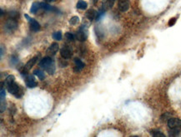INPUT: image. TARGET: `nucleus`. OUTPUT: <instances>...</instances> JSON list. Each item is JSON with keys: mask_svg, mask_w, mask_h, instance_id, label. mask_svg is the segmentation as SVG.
<instances>
[{"mask_svg": "<svg viewBox=\"0 0 181 137\" xmlns=\"http://www.w3.org/2000/svg\"><path fill=\"white\" fill-rule=\"evenodd\" d=\"M39 66L44 68L46 71H48L49 74L53 75L55 71V64L51 56H47L44 57L39 62Z\"/></svg>", "mask_w": 181, "mask_h": 137, "instance_id": "1", "label": "nucleus"}, {"mask_svg": "<svg viewBox=\"0 0 181 137\" xmlns=\"http://www.w3.org/2000/svg\"><path fill=\"white\" fill-rule=\"evenodd\" d=\"M6 87H7V90L9 91V93L13 94L17 98H20L24 95V91L22 90V88L16 83L15 81L8 84Z\"/></svg>", "mask_w": 181, "mask_h": 137, "instance_id": "2", "label": "nucleus"}, {"mask_svg": "<svg viewBox=\"0 0 181 137\" xmlns=\"http://www.w3.org/2000/svg\"><path fill=\"white\" fill-rule=\"evenodd\" d=\"M168 127L173 130L181 129V120L179 118H170L168 121Z\"/></svg>", "mask_w": 181, "mask_h": 137, "instance_id": "3", "label": "nucleus"}, {"mask_svg": "<svg viewBox=\"0 0 181 137\" xmlns=\"http://www.w3.org/2000/svg\"><path fill=\"white\" fill-rule=\"evenodd\" d=\"M24 17L26 18V19L28 20L29 23V27L30 29L34 32H38L40 30V24L39 23L38 21H36L34 18H32L28 14H24Z\"/></svg>", "mask_w": 181, "mask_h": 137, "instance_id": "4", "label": "nucleus"}, {"mask_svg": "<svg viewBox=\"0 0 181 137\" xmlns=\"http://www.w3.org/2000/svg\"><path fill=\"white\" fill-rule=\"evenodd\" d=\"M87 37H88L87 29H86L84 26L76 32L75 34V38L78 41H79V42H84V41L87 39Z\"/></svg>", "mask_w": 181, "mask_h": 137, "instance_id": "5", "label": "nucleus"}, {"mask_svg": "<svg viewBox=\"0 0 181 137\" xmlns=\"http://www.w3.org/2000/svg\"><path fill=\"white\" fill-rule=\"evenodd\" d=\"M24 81H25L26 86H28L29 88H34L37 86V81H35V78L34 76H31L27 74L26 76H24Z\"/></svg>", "mask_w": 181, "mask_h": 137, "instance_id": "6", "label": "nucleus"}, {"mask_svg": "<svg viewBox=\"0 0 181 137\" xmlns=\"http://www.w3.org/2000/svg\"><path fill=\"white\" fill-rule=\"evenodd\" d=\"M59 44L57 43V42H53L52 44H51V46H49V48L47 49V51H46V53H47V55L49 56H53L55 55L56 53L58 52V51H59Z\"/></svg>", "mask_w": 181, "mask_h": 137, "instance_id": "7", "label": "nucleus"}, {"mask_svg": "<svg viewBox=\"0 0 181 137\" xmlns=\"http://www.w3.org/2000/svg\"><path fill=\"white\" fill-rule=\"evenodd\" d=\"M118 7L121 12H126L129 8V0H119Z\"/></svg>", "mask_w": 181, "mask_h": 137, "instance_id": "8", "label": "nucleus"}, {"mask_svg": "<svg viewBox=\"0 0 181 137\" xmlns=\"http://www.w3.org/2000/svg\"><path fill=\"white\" fill-rule=\"evenodd\" d=\"M60 55L64 59H69V58H71L73 53H72V51L69 47H64L63 48H61Z\"/></svg>", "mask_w": 181, "mask_h": 137, "instance_id": "9", "label": "nucleus"}, {"mask_svg": "<svg viewBox=\"0 0 181 137\" xmlns=\"http://www.w3.org/2000/svg\"><path fill=\"white\" fill-rule=\"evenodd\" d=\"M115 3V0H103L102 1V8L104 10H109L113 8Z\"/></svg>", "mask_w": 181, "mask_h": 137, "instance_id": "10", "label": "nucleus"}, {"mask_svg": "<svg viewBox=\"0 0 181 137\" xmlns=\"http://www.w3.org/2000/svg\"><path fill=\"white\" fill-rule=\"evenodd\" d=\"M6 28L9 31H14L18 28V23L14 19H9L6 23Z\"/></svg>", "mask_w": 181, "mask_h": 137, "instance_id": "11", "label": "nucleus"}, {"mask_svg": "<svg viewBox=\"0 0 181 137\" xmlns=\"http://www.w3.org/2000/svg\"><path fill=\"white\" fill-rule=\"evenodd\" d=\"M98 15V12L94 9H89V10L86 12L85 16L86 18L89 19V21H94L97 18Z\"/></svg>", "mask_w": 181, "mask_h": 137, "instance_id": "12", "label": "nucleus"}, {"mask_svg": "<svg viewBox=\"0 0 181 137\" xmlns=\"http://www.w3.org/2000/svg\"><path fill=\"white\" fill-rule=\"evenodd\" d=\"M74 63H75V66H74V70L75 72H79L84 67V63L81 60H79V58H75L74 59Z\"/></svg>", "mask_w": 181, "mask_h": 137, "instance_id": "13", "label": "nucleus"}, {"mask_svg": "<svg viewBox=\"0 0 181 137\" xmlns=\"http://www.w3.org/2000/svg\"><path fill=\"white\" fill-rule=\"evenodd\" d=\"M37 60H38V56H34L33 58H31L30 60L26 63L24 67H25L27 70H30L31 68L35 65V63L37 62Z\"/></svg>", "mask_w": 181, "mask_h": 137, "instance_id": "14", "label": "nucleus"}, {"mask_svg": "<svg viewBox=\"0 0 181 137\" xmlns=\"http://www.w3.org/2000/svg\"><path fill=\"white\" fill-rule=\"evenodd\" d=\"M39 8H41V3H39V2H34V3H33V4L31 6V8H30L31 13H36Z\"/></svg>", "mask_w": 181, "mask_h": 137, "instance_id": "15", "label": "nucleus"}, {"mask_svg": "<svg viewBox=\"0 0 181 137\" xmlns=\"http://www.w3.org/2000/svg\"><path fill=\"white\" fill-rule=\"evenodd\" d=\"M41 8H43V9H44V10L46 11H57V8H56L49 5V4H47V3H44V2L41 3Z\"/></svg>", "mask_w": 181, "mask_h": 137, "instance_id": "16", "label": "nucleus"}, {"mask_svg": "<svg viewBox=\"0 0 181 137\" xmlns=\"http://www.w3.org/2000/svg\"><path fill=\"white\" fill-rule=\"evenodd\" d=\"M76 7H77V8H79V9L84 10V9L87 8V7H88V4L86 3L85 1H84V0H79V1L77 3Z\"/></svg>", "mask_w": 181, "mask_h": 137, "instance_id": "17", "label": "nucleus"}, {"mask_svg": "<svg viewBox=\"0 0 181 137\" xmlns=\"http://www.w3.org/2000/svg\"><path fill=\"white\" fill-rule=\"evenodd\" d=\"M150 134L155 137H165V134L162 133L160 130H152L150 131Z\"/></svg>", "mask_w": 181, "mask_h": 137, "instance_id": "18", "label": "nucleus"}, {"mask_svg": "<svg viewBox=\"0 0 181 137\" xmlns=\"http://www.w3.org/2000/svg\"><path fill=\"white\" fill-rule=\"evenodd\" d=\"M34 74L36 76H38L40 80H44V77H45V75H44V72L41 70H39V69H36L34 71Z\"/></svg>", "mask_w": 181, "mask_h": 137, "instance_id": "19", "label": "nucleus"}, {"mask_svg": "<svg viewBox=\"0 0 181 137\" xmlns=\"http://www.w3.org/2000/svg\"><path fill=\"white\" fill-rule=\"evenodd\" d=\"M53 38L56 41H60L62 39V32L60 31H57L53 33Z\"/></svg>", "mask_w": 181, "mask_h": 137, "instance_id": "20", "label": "nucleus"}, {"mask_svg": "<svg viewBox=\"0 0 181 137\" xmlns=\"http://www.w3.org/2000/svg\"><path fill=\"white\" fill-rule=\"evenodd\" d=\"M79 23V18L78 16L72 17L70 18V20H69V23H70L71 25H76V24H78Z\"/></svg>", "mask_w": 181, "mask_h": 137, "instance_id": "21", "label": "nucleus"}, {"mask_svg": "<svg viewBox=\"0 0 181 137\" xmlns=\"http://www.w3.org/2000/svg\"><path fill=\"white\" fill-rule=\"evenodd\" d=\"M15 81L14 76H13V75H9V76H7V78L5 79L4 84H5V86H7L8 84H9V83H11V82H13V81Z\"/></svg>", "mask_w": 181, "mask_h": 137, "instance_id": "22", "label": "nucleus"}, {"mask_svg": "<svg viewBox=\"0 0 181 137\" xmlns=\"http://www.w3.org/2000/svg\"><path fill=\"white\" fill-rule=\"evenodd\" d=\"M104 13H105V10H104L103 8L100 9V10L98 12V15H97V18H96V20L99 21L104 16Z\"/></svg>", "mask_w": 181, "mask_h": 137, "instance_id": "23", "label": "nucleus"}, {"mask_svg": "<svg viewBox=\"0 0 181 137\" xmlns=\"http://www.w3.org/2000/svg\"><path fill=\"white\" fill-rule=\"evenodd\" d=\"M65 37L69 41H72V42L74 41V39H75V36L74 35V34H72L71 32H66Z\"/></svg>", "mask_w": 181, "mask_h": 137, "instance_id": "24", "label": "nucleus"}, {"mask_svg": "<svg viewBox=\"0 0 181 137\" xmlns=\"http://www.w3.org/2000/svg\"><path fill=\"white\" fill-rule=\"evenodd\" d=\"M176 20H177L176 18H170V20L169 21V26H170V27H172V26L175 25L176 23Z\"/></svg>", "mask_w": 181, "mask_h": 137, "instance_id": "25", "label": "nucleus"}, {"mask_svg": "<svg viewBox=\"0 0 181 137\" xmlns=\"http://www.w3.org/2000/svg\"><path fill=\"white\" fill-rule=\"evenodd\" d=\"M18 61H19V58H18V56H12L10 57V61L13 63V64H15V63H17L18 62Z\"/></svg>", "mask_w": 181, "mask_h": 137, "instance_id": "26", "label": "nucleus"}, {"mask_svg": "<svg viewBox=\"0 0 181 137\" xmlns=\"http://www.w3.org/2000/svg\"><path fill=\"white\" fill-rule=\"evenodd\" d=\"M4 46L2 45L1 46V57H3V56H4Z\"/></svg>", "mask_w": 181, "mask_h": 137, "instance_id": "27", "label": "nucleus"}, {"mask_svg": "<svg viewBox=\"0 0 181 137\" xmlns=\"http://www.w3.org/2000/svg\"><path fill=\"white\" fill-rule=\"evenodd\" d=\"M90 1L93 4H96L98 3V1H99V0H90Z\"/></svg>", "mask_w": 181, "mask_h": 137, "instance_id": "28", "label": "nucleus"}, {"mask_svg": "<svg viewBox=\"0 0 181 137\" xmlns=\"http://www.w3.org/2000/svg\"><path fill=\"white\" fill-rule=\"evenodd\" d=\"M47 3H52V2H54L56 0H45Z\"/></svg>", "mask_w": 181, "mask_h": 137, "instance_id": "29", "label": "nucleus"}]
</instances>
